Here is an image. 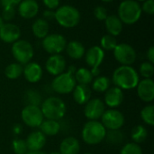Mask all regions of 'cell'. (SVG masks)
<instances>
[{"mask_svg":"<svg viewBox=\"0 0 154 154\" xmlns=\"http://www.w3.org/2000/svg\"><path fill=\"white\" fill-rule=\"evenodd\" d=\"M112 81L116 87L123 91L132 90L136 88L140 77L137 71L132 66L121 65L114 71Z\"/></svg>","mask_w":154,"mask_h":154,"instance_id":"cell-1","label":"cell"},{"mask_svg":"<svg viewBox=\"0 0 154 154\" xmlns=\"http://www.w3.org/2000/svg\"><path fill=\"white\" fill-rule=\"evenodd\" d=\"M41 110L43 117L48 120L59 121L62 119L67 112L65 103L59 97L50 96L41 103Z\"/></svg>","mask_w":154,"mask_h":154,"instance_id":"cell-2","label":"cell"},{"mask_svg":"<svg viewBox=\"0 0 154 154\" xmlns=\"http://www.w3.org/2000/svg\"><path fill=\"white\" fill-rule=\"evenodd\" d=\"M106 133V130L100 122L88 121L83 126L81 137L87 144L97 145L105 140Z\"/></svg>","mask_w":154,"mask_h":154,"instance_id":"cell-3","label":"cell"},{"mask_svg":"<svg viewBox=\"0 0 154 154\" xmlns=\"http://www.w3.org/2000/svg\"><path fill=\"white\" fill-rule=\"evenodd\" d=\"M140 4L135 0H124L118 6V17L126 25L135 24L142 15Z\"/></svg>","mask_w":154,"mask_h":154,"instance_id":"cell-4","label":"cell"},{"mask_svg":"<svg viewBox=\"0 0 154 154\" xmlns=\"http://www.w3.org/2000/svg\"><path fill=\"white\" fill-rule=\"evenodd\" d=\"M55 19L61 26L65 28H72L79 23L80 13L72 5H64L56 10Z\"/></svg>","mask_w":154,"mask_h":154,"instance_id":"cell-5","label":"cell"},{"mask_svg":"<svg viewBox=\"0 0 154 154\" xmlns=\"http://www.w3.org/2000/svg\"><path fill=\"white\" fill-rule=\"evenodd\" d=\"M11 51L16 63L22 65L30 63L34 54L32 45L26 40H17L14 42L12 45Z\"/></svg>","mask_w":154,"mask_h":154,"instance_id":"cell-6","label":"cell"},{"mask_svg":"<svg viewBox=\"0 0 154 154\" xmlns=\"http://www.w3.org/2000/svg\"><path fill=\"white\" fill-rule=\"evenodd\" d=\"M77 83L74 74L69 71L55 76L51 83L52 90L59 94H68L72 93Z\"/></svg>","mask_w":154,"mask_h":154,"instance_id":"cell-7","label":"cell"},{"mask_svg":"<svg viewBox=\"0 0 154 154\" xmlns=\"http://www.w3.org/2000/svg\"><path fill=\"white\" fill-rule=\"evenodd\" d=\"M21 118L23 123L31 128H39L44 120L43 114L40 106L27 104L21 112Z\"/></svg>","mask_w":154,"mask_h":154,"instance_id":"cell-8","label":"cell"},{"mask_svg":"<svg viewBox=\"0 0 154 154\" xmlns=\"http://www.w3.org/2000/svg\"><path fill=\"white\" fill-rule=\"evenodd\" d=\"M124 114L116 109L106 110L101 117V123L107 131L120 130L125 124Z\"/></svg>","mask_w":154,"mask_h":154,"instance_id":"cell-9","label":"cell"},{"mask_svg":"<svg viewBox=\"0 0 154 154\" xmlns=\"http://www.w3.org/2000/svg\"><path fill=\"white\" fill-rule=\"evenodd\" d=\"M114 56L121 65L131 66L136 60L137 54L134 48L128 44H117L114 49Z\"/></svg>","mask_w":154,"mask_h":154,"instance_id":"cell-10","label":"cell"},{"mask_svg":"<svg viewBox=\"0 0 154 154\" xmlns=\"http://www.w3.org/2000/svg\"><path fill=\"white\" fill-rule=\"evenodd\" d=\"M67 45L66 38L60 34H48L42 39L43 49L51 54H60Z\"/></svg>","mask_w":154,"mask_h":154,"instance_id":"cell-11","label":"cell"},{"mask_svg":"<svg viewBox=\"0 0 154 154\" xmlns=\"http://www.w3.org/2000/svg\"><path fill=\"white\" fill-rule=\"evenodd\" d=\"M106 111L104 102L99 98L90 99L84 107V115L88 121H98Z\"/></svg>","mask_w":154,"mask_h":154,"instance_id":"cell-12","label":"cell"},{"mask_svg":"<svg viewBox=\"0 0 154 154\" xmlns=\"http://www.w3.org/2000/svg\"><path fill=\"white\" fill-rule=\"evenodd\" d=\"M46 71L53 76H57L64 73L66 69V60L60 54H51L45 63Z\"/></svg>","mask_w":154,"mask_h":154,"instance_id":"cell-13","label":"cell"},{"mask_svg":"<svg viewBox=\"0 0 154 154\" xmlns=\"http://www.w3.org/2000/svg\"><path fill=\"white\" fill-rule=\"evenodd\" d=\"M138 97L144 103H152L154 99V82L152 79H143L136 86Z\"/></svg>","mask_w":154,"mask_h":154,"instance_id":"cell-14","label":"cell"},{"mask_svg":"<svg viewBox=\"0 0 154 154\" xmlns=\"http://www.w3.org/2000/svg\"><path fill=\"white\" fill-rule=\"evenodd\" d=\"M124 102V92L116 86L108 88L105 92L104 103L110 109H116L119 107Z\"/></svg>","mask_w":154,"mask_h":154,"instance_id":"cell-15","label":"cell"},{"mask_svg":"<svg viewBox=\"0 0 154 154\" xmlns=\"http://www.w3.org/2000/svg\"><path fill=\"white\" fill-rule=\"evenodd\" d=\"M21 35L20 28L12 23H5L0 27V39L7 44H14Z\"/></svg>","mask_w":154,"mask_h":154,"instance_id":"cell-16","label":"cell"},{"mask_svg":"<svg viewBox=\"0 0 154 154\" xmlns=\"http://www.w3.org/2000/svg\"><path fill=\"white\" fill-rule=\"evenodd\" d=\"M105 58L104 50L97 45L90 47L85 53V59L87 64L91 68H99L101 64L103 63Z\"/></svg>","mask_w":154,"mask_h":154,"instance_id":"cell-17","label":"cell"},{"mask_svg":"<svg viewBox=\"0 0 154 154\" xmlns=\"http://www.w3.org/2000/svg\"><path fill=\"white\" fill-rule=\"evenodd\" d=\"M42 74L43 71L42 66L35 62H30L26 64L23 71V75L24 76L25 80L31 84L38 83L42 77Z\"/></svg>","mask_w":154,"mask_h":154,"instance_id":"cell-18","label":"cell"},{"mask_svg":"<svg viewBox=\"0 0 154 154\" xmlns=\"http://www.w3.org/2000/svg\"><path fill=\"white\" fill-rule=\"evenodd\" d=\"M25 143L28 151H42V149L46 144V136L40 131H33L27 136Z\"/></svg>","mask_w":154,"mask_h":154,"instance_id":"cell-19","label":"cell"},{"mask_svg":"<svg viewBox=\"0 0 154 154\" xmlns=\"http://www.w3.org/2000/svg\"><path fill=\"white\" fill-rule=\"evenodd\" d=\"M39 11V5L35 0H22L18 5L19 15L25 18L30 19L34 17Z\"/></svg>","mask_w":154,"mask_h":154,"instance_id":"cell-20","label":"cell"},{"mask_svg":"<svg viewBox=\"0 0 154 154\" xmlns=\"http://www.w3.org/2000/svg\"><path fill=\"white\" fill-rule=\"evenodd\" d=\"M74 101L80 105H85L91 98V89L89 85L77 84L72 91Z\"/></svg>","mask_w":154,"mask_h":154,"instance_id":"cell-21","label":"cell"},{"mask_svg":"<svg viewBox=\"0 0 154 154\" xmlns=\"http://www.w3.org/2000/svg\"><path fill=\"white\" fill-rule=\"evenodd\" d=\"M80 152V143L75 137H67L62 140L60 145V154H79Z\"/></svg>","mask_w":154,"mask_h":154,"instance_id":"cell-22","label":"cell"},{"mask_svg":"<svg viewBox=\"0 0 154 154\" xmlns=\"http://www.w3.org/2000/svg\"><path fill=\"white\" fill-rule=\"evenodd\" d=\"M106 28L108 32V34L116 36L119 35L123 30V23L120 20V18L116 15H107V17L105 20Z\"/></svg>","mask_w":154,"mask_h":154,"instance_id":"cell-23","label":"cell"},{"mask_svg":"<svg viewBox=\"0 0 154 154\" xmlns=\"http://www.w3.org/2000/svg\"><path fill=\"white\" fill-rule=\"evenodd\" d=\"M65 50L69 57H70L73 60L81 59L85 55V53H86L84 45L80 42L75 41V40L67 43Z\"/></svg>","mask_w":154,"mask_h":154,"instance_id":"cell-24","label":"cell"},{"mask_svg":"<svg viewBox=\"0 0 154 154\" xmlns=\"http://www.w3.org/2000/svg\"><path fill=\"white\" fill-rule=\"evenodd\" d=\"M40 132H42L45 136H55L60 131V123L59 121L45 119L40 125Z\"/></svg>","mask_w":154,"mask_h":154,"instance_id":"cell-25","label":"cell"},{"mask_svg":"<svg viewBox=\"0 0 154 154\" xmlns=\"http://www.w3.org/2000/svg\"><path fill=\"white\" fill-rule=\"evenodd\" d=\"M32 31L37 38L43 39L45 36L48 35L49 24L43 18H38L33 22L32 25Z\"/></svg>","mask_w":154,"mask_h":154,"instance_id":"cell-26","label":"cell"},{"mask_svg":"<svg viewBox=\"0 0 154 154\" xmlns=\"http://www.w3.org/2000/svg\"><path fill=\"white\" fill-rule=\"evenodd\" d=\"M74 78L76 80V83L79 84H85V85H89L93 79L94 76L90 71V69L82 67L75 71L74 73Z\"/></svg>","mask_w":154,"mask_h":154,"instance_id":"cell-27","label":"cell"},{"mask_svg":"<svg viewBox=\"0 0 154 154\" xmlns=\"http://www.w3.org/2000/svg\"><path fill=\"white\" fill-rule=\"evenodd\" d=\"M111 80L106 76H97L92 81V89L97 93H105L110 88Z\"/></svg>","mask_w":154,"mask_h":154,"instance_id":"cell-28","label":"cell"},{"mask_svg":"<svg viewBox=\"0 0 154 154\" xmlns=\"http://www.w3.org/2000/svg\"><path fill=\"white\" fill-rule=\"evenodd\" d=\"M23 66L18 63H13L8 64L5 69V74L6 78L10 80H15L23 75Z\"/></svg>","mask_w":154,"mask_h":154,"instance_id":"cell-29","label":"cell"},{"mask_svg":"<svg viewBox=\"0 0 154 154\" xmlns=\"http://www.w3.org/2000/svg\"><path fill=\"white\" fill-rule=\"evenodd\" d=\"M131 137L133 143H143L148 137V132L143 125H136L133 128L131 133Z\"/></svg>","mask_w":154,"mask_h":154,"instance_id":"cell-30","label":"cell"},{"mask_svg":"<svg viewBox=\"0 0 154 154\" xmlns=\"http://www.w3.org/2000/svg\"><path fill=\"white\" fill-rule=\"evenodd\" d=\"M105 140L112 145H118L124 141V133L120 130L106 131Z\"/></svg>","mask_w":154,"mask_h":154,"instance_id":"cell-31","label":"cell"},{"mask_svg":"<svg viewBox=\"0 0 154 154\" xmlns=\"http://www.w3.org/2000/svg\"><path fill=\"white\" fill-rule=\"evenodd\" d=\"M141 118L145 124L149 126H153L154 106L152 104H148L143 108V110L141 111Z\"/></svg>","mask_w":154,"mask_h":154,"instance_id":"cell-32","label":"cell"},{"mask_svg":"<svg viewBox=\"0 0 154 154\" xmlns=\"http://www.w3.org/2000/svg\"><path fill=\"white\" fill-rule=\"evenodd\" d=\"M101 48L105 51H114L116 46L117 45V40L115 36L110 34H106L101 38L100 41Z\"/></svg>","mask_w":154,"mask_h":154,"instance_id":"cell-33","label":"cell"},{"mask_svg":"<svg viewBox=\"0 0 154 154\" xmlns=\"http://www.w3.org/2000/svg\"><path fill=\"white\" fill-rule=\"evenodd\" d=\"M140 75L143 77V79H152L154 74L153 64L150 62H144L140 65L139 69Z\"/></svg>","mask_w":154,"mask_h":154,"instance_id":"cell-34","label":"cell"},{"mask_svg":"<svg viewBox=\"0 0 154 154\" xmlns=\"http://www.w3.org/2000/svg\"><path fill=\"white\" fill-rule=\"evenodd\" d=\"M120 154H143L141 146L134 143H128L121 149Z\"/></svg>","mask_w":154,"mask_h":154,"instance_id":"cell-35","label":"cell"},{"mask_svg":"<svg viewBox=\"0 0 154 154\" xmlns=\"http://www.w3.org/2000/svg\"><path fill=\"white\" fill-rule=\"evenodd\" d=\"M12 148L15 154H25L28 152L26 143L22 139H14L12 143Z\"/></svg>","mask_w":154,"mask_h":154,"instance_id":"cell-36","label":"cell"},{"mask_svg":"<svg viewBox=\"0 0 154 154\" xmlns=\"http://www.w3.org/2000/svg\"><path fill=\"white\" fill-rule=\"evenodd\" d=\"M26 99H27L28 104H31V105L40 106V104L42 103V98H41L40 93H38L37 92L33 90H30L26 93Z\"/></svg>","mask_w":154,"mask_h":154,"instance_id":"cell-37","label":"cell"},{"mask_svg":"<svg viewBox=\"0 0 154 154\" xmlns=\"http://www.w3.org/2000/svg\"><path fill=\"white\" fill-rule=\"evenodd\" d=\"M15 15V8L14 6H6L3 7V12H2V18L4 21H11L14 19Z\"/></svg>","mask_w":154,"mask_h":154,"instance_id":"cell-38","label":"cell"},{"mask_svg":"<svg viewBox=\"0 0 154 154\" xmlns=\"http://www.w3.org/2000/svg\"><path fill=\"white\" fill-rule=\"evenodd\" d=\"M94 15L99 21H104L107 17V10L102 5H97L94 9Z\"/></svg>","mask_w":154,"mask_h":154,"instance_id":"cell-39","label":"cell"},{"mask_svg":"<svg viewBox=\"0 0 154 154\" xmlns=\"http://www.w3.org/2000/svg\"><path fill=\"white\" fill-rule=\"evenodd\" d=\"M142 11H144L145 13L149 15L154 14V1L153 0H145L141 6Z\"/></svg>","mask_w":154,"mask_h":154,"instance_id":"cell-40","label":"cell"},{"mask_svg":"<svg viewBox=\"0 0 154 154\" xmlns=\"http://www.w3.org/2000/svg\"><path fill=\"white\" fill-rule=\"evenodd\" d=\"M42 2L45 6H47L51 10L57 8L60 5V0H42Z\"/></svg>","mask_w":154,"mask_h":154,"instance_id":"cell-41","label":"cell"},{"mask_svg":"<svg viewBox=\"0 0 154 154\" xmlns=\"http://www.w3.org/2000/svg\"><path fill=\"white\" fill-rule=\"evenodd\" d=\"M22 0H0V4L2 7L6 6H15L16 5H19V3Z\"/></svg>","mask_w":154,"mask_h":154,"instance_id":"cell-42","label":"cell"},{"mask_svg":"<svg viewBox=\"0 0 154 154\" xmlns=\"http://www.w3.org/2000/svg\"><path fill=\"white\" fill-rule=\"evenodd\" d=\"M43 15V19L46 20L48 22V20H52L53 18L55 19V12H53L52 10L49 9V10H45L42 14Z\"/></svg>","mask_w":154,"mask_h":154,"instance_id":"cell-43","label":"cell"},{"mask_svg":"<svg viewBox=\"0 0 154 154\" xmlns=\"http://www.w3.org/2000/svg\"><path fill=\"white\" fill-rule=\"evenodd\" d=\"M147 58H148V62L153 64L154 63V47L151 46L148 51H147Z\"/></svg>","mask_w":154,"mask_h":154,"instance_id":"cell-44","label":"cell"},{"mask_svg":"<svg viewBox=\"0 0 154 154\" xmlns=\"http://www.w3.org/2000/svg\"><path fill=\"white\" fill-rule=\"evenodd\" d=\"M25 154H46L45 152H42V151H37V152H31V151H28Z\"/></svg>","mask_w":154,"mask_h":154,"instance_id":"cell-45","label":"cell"},{"mask_svg":"<svg viewBox=\"0 0 154 154\" xmlns=\"http://www.w3.org/2000/svg\"><path fill=\"white\" fill-rule=\"evenodd\" d=\"M4 24H5V21L3 20V18H2V16L0 15V27H1V26H2V25H4Z\"/></svg>","mask_w":154,"mask_h":154,"instance_id":"cell-46","label":"cell"},{"mask_svg":"<svg viewBox=\"0 0 154 154\" xmlns=\"http://www.w3.org/2000/svg\"><path fill=\"white\" fill-rule=\"evenodd\" d=\"M49 154H60L59 152H51V153Z\"/></svg>","mask_w":154,"mask_h":154,"instance_id":"cell-47","label":"cell"},{"mask_svg":"<svg viewBox=\"0 0 154 154\" xmlns=\"http://www.w3.org/2000/svg\"><path fill=\"white\" fill-rule=\"evenodd\" d=\"M103 2H106V3H109V2H111V1H113V0H102Z\"/></svg>","mask_w":154,"mask_h":154,"instance_id":"cell-48","label":"cell"},{"mask_svg":"<svg viewBox=\"0 0 154 154\" xmlns=\"http://www.w3.org/2000/svg\"><path fill=\"white\" fill-rule=\"evenodd\" d=\"M84 154H93V153H90V152H86V153Z\"/></svg>","mask_w":154,"mask_h":154,"instance_id":"cell-49","label":"cell"},{"mask_svg":"<svg viewBox=\"0 0 154 154\" xmlns=\"http://www.w3.org/2000/svg\"><path fill=\"white\" fill-rule=\"evenodd\" d=\"M138 1H145V0H138Z\"/></svg>","mask_w":154,"mask_h":154,"instance_id":"cell-50","label":"cell"}]
</instances>
